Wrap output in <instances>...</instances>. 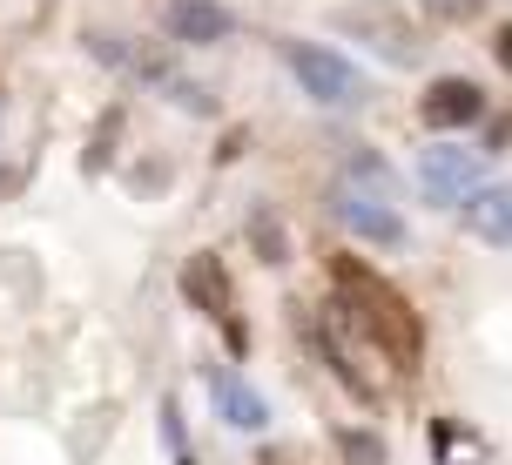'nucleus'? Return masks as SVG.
<instances>
[{
	"instance_id": "nucleus-5",
	"label": "nucleus",
	"mask_w": 512,
	"mask_h": 465,
	"mask_svg": "<svg viewBox=\"0 0 512 465\" xmlns=\"http://www.w3.org/2000/svg\"><path fill=\"white\" fill-rule=\"evenodd\" d=\"M479 176H486V155L479 149H425V162H418V182L432 189L438 203H465L479 189Z\"/></svg>"
},
{
	"instance_id": "nucleus-14",
	"label": "nucleus",
	"mask_w": 512,
	"mask_h": 465,
	"mask_svg": "<svg viewBox=\"0 0 512 465\" xmlns=\"http://www.w3.org/2000/svg\"><path fill=\"white\" fill-rule=\"evenodd\" d=\"M492 54H499V68H506V75H512V21L499 27V41H492Z\"/></svg>"
},
{
	"instance_id": "nucleus-1",
	"label": "nucleus",
	"mask_w": 512,
	"mask_h": 465,
	"mask_svg": "<svg viewBox=\"0 0 512 465\" xmlns=\"http://www.w3.org/2000/svg\"><path fill=\"white\" fill-rule=\"evenodd\" d=\"M331 284H337V310L351 317V331L364 344H378L398 371H418V358H425V324H418L405 290L391 284V277H378L364 257H344V250L331 257Z\"/></svg>"
},
{
	"instance_id": "nucleus-6",
	"label": "nucleus",
	"mask_w": 512,
	"mask_h": 465,
	"mask_svg": "<svg viewBox=\"0 0 512 465\" xmlns=\"http://www.w3.org/2000/svg\"><path fill=\"white\" fill-rule=\"evenodd\" d=\"M162 27H169V41L182 48H216V41H230V7L223 0H162Z\"/></svg>"
},
{
	"instance_id": "nucleus-10",
	"label": "nucleus",
	"mask_w": 512,
	"mask_h": 465,
	"mask_svg": "<svg viewBox=\"0 0 512 465\" xmlns=\"http://www.w3.org/2000/svg\"><path fill=\"white\" fill-rule=\"evenodd\" d=\"M310 337H317V351L331 358V371H337V378H344L351 391H358V398H378V385H371V371L358 364V351L337 337V310H331V317H317V324H310Z\"/></svg>"
},
{
	"instance_id": "nucleus-13",
	"label": "nucleus",
	"mask_w": 512,
	"mask_h": 465,
	"mask_svg": "<svg viewBox=\"0 0 512 465\" xmlns=\"http://www.w3.org/2000/svg\"><path fill=\"white\" fill-rule=\"evenodd\" d=\"M425 7H432L438 21H459V14H472V7H479V0H425Z\"/></svg>"
},
{
	"instance_id": "nucleus-12",
	"label": "nucleus",
	"mask_w": 512,
	"mask_h": 465,
	"mask_svg": "<svg viewBox=\"0 0 512 465\" xmlns=\"http://www.w3.org/2000/svg\"><path fill=\"white\" fill-rule=\"evenodd\" d=\"M337 452H344L351 465H384V445H378V432H358V425H351V432H337Z\"/></svg>"
},
{
	"instance_id": "nucleus-11",
	"label": "nucleus",
	"mask_w": 512,
	"mask_h": 465,
	"mask_svg": "<svg viewBox=\"0 0 512 465\" xmlns=\"http://www.w3.org/2000/svg\"><path fill=\"white\" fill-rule=\"evenodd\" d=\"M250 236H256V250H263V263H290V236H283L277 209H250Z\"/></svg>"
},
{
	"instance_id": "nucleus-15",
	"label": "nucleus",
	"mask_w": 512,
	"mask_h": 465,
	"mask_svg": "<svg viewBox=\"0 0 512 465\" xmlns=\"http://www.w3.org/2000/svg\"><path fill=\"white\" fill-rule=\"evenodd\" d=\"M0 189H7V176H0Z\"/></svg>"
},
{
	"instance_id": "nucleus-3",
	"label": "nucleus",
	"mask_w": 512,
	"mask_h": 465,
	"mask_svg": "<svg viewBox=\"0 0 512 465\" xmlns=\"http://www.w3.org/2000/svg\"><path fill=\"white\" fill-rule=\"evenodd\" d=\"M182 297L203 310L209 324H223L230 351H243V324H236V284H230V263L216 257V250H196V257L182 263Z\"/></svg>"
},
{
	"instance_id": "nucleus-9",
	"label": "nucleus",
	"mask_w": 512,
	"mask_h": 465,
	"mask_svg": "<svg viewBox=\"0 0 512 465\" xmlns=\"http://www.w3.org/2000/svg\"><path fill=\"white\" fill-rule=\"evenodd\" d=\"M209 398H216V412L230 418L236 432H263V425H270V405H263L236 371H216V378H209Z\"/></svg>"
},
{
	"instance_id": "nucleus-8",
	"label": "nucleus",
	"mask_w": 512,
	"mask_h": 465,
	"mask_svg": "<svg viewBox=\"0 0 512 465\" xmlns=\"http://www.w3.org/2000/svg\"><path fill=\"white\" fill-rule=\"evenodd\" d=\"M459 209H465V230L479 236V243L512 250V189H472Z\"/></svg>"
},
{
	"instance_id": "nucleus-7",
	"label": "nucleus",
	"mask_w": 512,
	"mask_h": 465,
	"mask_svg": "<svg viewBox=\"0 0 512 465\" xmlns=\"http://www.w3.org/2000/svg\"><path fill=\"white\" fill-rule=\"evenodd\" d=\"M337 223L358 236V243H378V250H398L405 243V223L378 196H364V189H337Z\"/></svg>"
},
{
	"instance_id": "nucleus-2",
	"label": "nucleus",
	"mask_w": 512,
	"mask_h": 465,
	"mask_svg": "<svg viewBox=\"0 0 512 465\" xmlns=\"http://www.w3.org/2000/svg\"><path fill=\"white\" fill-rule=\"evenodd\" d=\"M283 68L304 81L310 102H324V108H351V102H364V75L351 68V61H344V54L317 48V41H283Z\"/></svg>"
},
{
	"instance_id": "nucleus-4",
	"label": "nucleus",
	"mask_w": 512,
	"mask_h": 465,
	"mask_svg": "<svg viewBox=\"0 0 512 465\" xmlns=\"http://www.w3.org/2000/svg\"><path fill=\"white\" fill-rule=\"evenodd\" d=\"M418 115H425V129H472V122L486 115V88L465 81V75H438L432 88H425Z\"/></svg>"
}]
</instances>
